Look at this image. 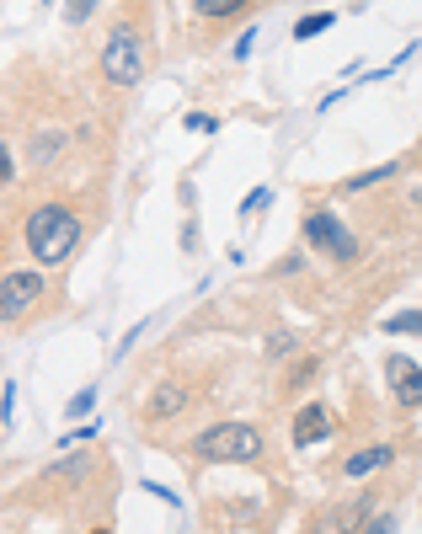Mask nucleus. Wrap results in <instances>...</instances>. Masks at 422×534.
<instances>
[{"mask_svg":"<svg viewBox=\"0 0 422 534\" xmlns=\"http://www.w3.org/2000/svg\"><path fill=\"white\" fill-rule=\"evenodd\" d=\"M75 241H81V225H75V214L70 209H33L27 214V246H33V257L38 262H65L70 251H75Z\"/></svg>","mask_w":422,"mask_h":534,"instance_id":"1","label":"nucleus"},{"mask_svg":"<svg viewBox=\"0 0 422 534\" xmlns=\"http://www.w3.org/2000/svg\"><path fill=\"white\" fill-rule=\"evenodd\" d=\"M193 449L203 454V460H257V454H262V433L246 428V422H220V428L198 433Z\"/></svg>","mask_w":422,"mask_h":534,"instance_id":"2","label":"nucleus"},{"mask_svg":"<svg viewBox=\"0 0 422 534\" xmlns=\"http://www.w3.org/2000/svg\"><path fill=\"white\" fill-rule=\"evenodd\" d=\"M102 75L113 86H134L139 75H145V54H139V38L134 33H113L102 49Z\"/></svg>","mask_w":422,"mask_h":534,"instance_id":"3","label":"nucleus"},{"mask_svg":"<svg viewBox=\"0 0 422 534\" xmlns=\"http://www.w3.org/2000/svg\"><path fill=\"white\" fill-rule=\"evenodd\" d=\"M38 300H43V278L33 273V267H17V273L0 278V316L6 321H22Z\"/></svg>","mask_w":422,"mask_h":534,"instance_id":"4","label":"nucleus"},{"mask_svg":"<svg viewBox=\"0 0 422 534\" xmlns=\"http://www.w3.org/2000/svg\"><path fill=\"white\" fill-rule=\"evenodd\" d=\"M385 380H390V396H396V406H422V364H412V358L390 353L385 358Z\"/></svg>","mask_w":422,"mask_h":534,"instance_id":"5","label":"nucleus"},{"mask_svg":"<svg viewBox=\"0 0 422 534\" xmlns=\"http://www.w3.org/2000/svg\"><path fill=\"white\" fill-rule=\"evenodd\" d=\"M305 235H310V246L332 251L337 262H353V257H358V246L348 241V230H342L332 214H310V219H305Z\"/></svg>","mask_w":422,"mask_h":534,"instance_id":"6","label":"nucleus"},{"mask_svg":"<svg viewBox=\"0 0 422 534\" xmlns=\"http://www.w3.org/2000/svg\"><path fill=\"white\" fill-rule=\"evenodd\" d=\"M326 433H332V412H326L321 401L300 406V417H294V449H310V444H321Z\"/></svg>","mask_w":422,"mask_h":534,"instance_id":"7","label":"nucleus"},{"mask_svg":"<svg viewBox=\"0 0 422 534\" xmlns=\"http://www.w3.org/2000/svg\"><path fill=\"white\" fill-rule=\"evenodd\" d=\"M358 502H342V508H332V513H321L316 524H310V534H353L358 529Z\"/></svg>","mask_w":422,"mask_h":534,"instance_id":"8","label":"nucleus"},{"mask_svg":"<svg viewBox=\"0 0 422 534\" xmlns=\"http://www.w3.org/2000/svg\"><path fill=\"white\" fill-rule=\"evenodd\" d=\"M182 406H187V390H182V385H161V390L150 396V412H155V417H177Z\"/></svg>","mask_w":422,"mask_h":534,"instance_id":"9","label":"nucleus"},{"mask_svg":"<svg viewBox=\"0 0 422 534\" xmlns=\"http://www.w3.org/2000/svg\"><path fill=\"white\" fill-rule=\"evenodd\" d=\"M390 460V449L385 444H374L369 454H353V460H348V476H369V470H380Z\"/></svg>","mask_w":422,"mask_h":534,"instance_id":"10","label":"nucleus"},{"mask_svg":"<svg viewBox=\"0 0 422 534\" xmlns=\"http://www.w3.org/2000/svg\"><path fill=\"white\" fill-rule=\"evenodd\" d=\"M337 17H332V11H310V17L300 22V27H294V38H316V33H326V27H332Z\"/></svg>","mask_w":422,"mask_h":534,"instance_id":"11","label":"nucleus"},{"mask_svg":"<svg viewBox=\"0 0 422 534\" xmlns=\"http://www.w3.org/2000/svg\"><path fill=\"white\" fill-rule=\"evenodd\" d=\"M396 177V166H380V171H364V177H353L348 187H342V193H364V187H374V182H390Z\"/></svg>","mask_w":422,"mask_h":534,"instance_id":"12","label":"nucleus"},{"mask_svg":"<svg viewBox=\"0 0 422 534\" xmlns=\"http://www.w3.org/2000/svg\"><path fill=\"white\" fill-rule=\"evenodd\" d=\"M86 470H91V454H70V460H59L49 470V476H86Z\"/></svg>","mask_w":422,"mask_h":534,"instance_id":"13","label":"nucleus"},{"mask_svg":"<svg viewBox=\"0 0 422 534\" xmlns=\"http://www.w3.org/2000/svg\"><path fill=\"white\" fill-rule=\"evenodd\" d=\"M385 332H422V310H401V316H390Z\"/></svg>","mask_w":422,"mask_h":534,"instance_id":"14","label":"nucleus"},{"mask_svg":"<svg viewBox=\"0 0 422 534\" xmlns=\"http://www.w3.org/2000/svg\"><path fill=\"white\" fill-rule=\"evenodd\" d=\"M230 11H241L236 0H198V17H230Z\"/></svg>","mask_w":422,"mask_h":534,"instance_id":"15","label":"nucleus"},{"mask_svg":"<svg viewBox=\"0 0 422 534\" xmlns=\"http://www.w3.org/2000/svg\"><path fill=\"white\" fill-rule=\"evenodd\" d=\"M358 534H396V518H390V513H380V518H369V524L358 529Z\"/></svg>","mask_w":422,"mask_h":534,"instance_id":"16","label":"nucleus"},{"mask_svg":"<svg viewBox=\"0 0 422 534\" xmlns=\"http://www.w3.org/2000/svg\"><path fill=\"white\" fill-rule=\"evenodd\" d=\"M289 348H294V337H289V332H273V337H268V353H273V358H284Z\"/></svg>","mask_w":422,"mask_h":534,"instance_id":"17","label":"nucleus"},{"mask_svg":"<svg viewBox=\"0 0 422 534\" xmlns=\"http://www.w3.org/2000/svg\"><path fill=\"white\" fill-rule=\"evenodd\" d=\"M97 534H107V529H97Z\"/></svg>","mask_w":422,"mask_h":534,"instance_id":"18","label":"nucleus"}]
</instances>
